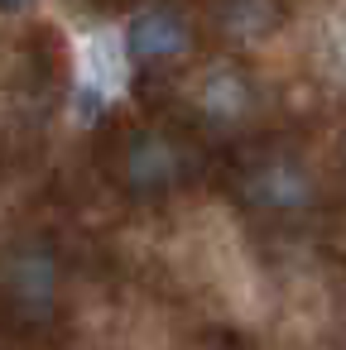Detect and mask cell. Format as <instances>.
Returning <instances> with one entry per match:
<instances>
[{
  "instance_id": "cell-1",
  "label": "cell",
  "mask_w": 346,
  "mask_h": 350,
  "mask_svg": "<svg viewBox=\"0 0 346 350\" xmlns=\"http://www.w3.org/2000/svg\"><path fill=\"white\" fill-rule=\"evenodd\" d=\"M63 297V264L44 240H25L5 254V317L25 331L49 326Z\"/></svg>"
},
{
  "instance_id": "cell-2",
  "label": "cell",
  "mask_w": 346,
  "mask_h": 350,
  "mask_svg": "<svg viewBox=\"0 0 346 350\" xmlns=\"http://www.w3.org/2000/svg\"><path fill=\"white\" fill-rule=\"evenodd\" d=\"M116 178L130 197H169L188 178V149L169 130H130L116 149Z\"/></svg>"
},
{
  "instance_id": "cell-3",
  "label": "cell",
  "mask_w": 346,
  "mask_h": 350,
  "mask_svg": "<svg viewBox=\"0 0 346 350\" xmlns=\"http://www.w3.org/2000/svg\"><path fill=\"white\" fill-rule=\"evenodd\" d=\"M240 202L255 211V216H274V221H293L303 211L317 206V183L308 173L303 159L293 154H269V159H255L240 178Z\"/></svg>"
},
{
  "instance_id": "cell-4",
  "label": "cell",
  "mask_w": 346,
  "mask_h": 350,
  "mask_svg": "<svg viewBox=\"0 0 346 350\" xmlns=\"http://www.w3.org/2000/svg\"><path fill=\"white\" fill-rule=\"evenodd\" d=\"M125 53L135 72H164L178 68L193 53V20L178 0H149L125 25Z\"/></svg>"
},
{
  "instance_id": "cell-5",
  "label": "cell",
  "mask_w": 346,
  "mask_h": 350,
  "mask_svg": "<svg viewBox=\"0 0 346 350\" xmlns=\"http://www.w3.org/2000/svg\"><path fill=\"white\" fill-rule=\"evenodd\" d=\"M193 111H197L202 125L231 135V130H240V125L255 120L260 92H255V82H250L245 68H236V63H212V68L197 77V87H193Z\"/></svg>"
},
{
  "instance_id": "cell-6",
  "label": "cell",
  "mask_w": 346,
  "mask_h": 350,
  "mask_svg": "<svg viewBox=\"0 0 346 350\" xmlns=\"http://www.w3.org/2000/svg\"><path fill=\"white\" fill-rule=\"evenodd\" d=\"M212 10H217L221 34H231L240 44H255V39H264L284 25L279 0H212Z\"/></svg>"
},
{
  "instance_id": "cell-7",
  "label": "cell",
  "mask_w": 346,
  "mask_h": 350,
  "mask_svg": "<svg viewBox=\"0 0 346 350\" xmlns=\"http://www.w3.org/2000/svg\"><path fill=\"white\" fill-rule=\"evenodd\" d=\"M73 116H77V125H97L106 116V87L92 82V77H82L73 87Z\"/></svg>"
},
{
  "instance_id": "cell-8",
  "label": "cell",
  "mask_w": 346,
  "mask_h": 350,
  "mask_svg": "<svg viewBox=\"0 0 346 350\" xmlns=\"http://www.w3.org/2000/svg\"><path fill=\"white\" fill-rule=\"evenodd\" d=\"M0 5H5V15H20L25 5H34V0H0Z\"/></svg>"
}]
</instances>
